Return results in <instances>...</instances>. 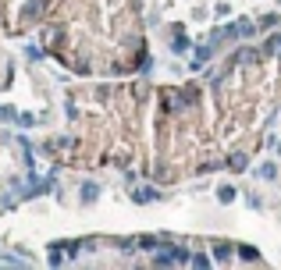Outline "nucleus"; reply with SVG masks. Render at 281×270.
I'll return each instance as SVG.
<instances>
[{"label":"nucleus","mask_w":281,"mask_h":270,"mask_svg":"<svg viewBox=\"0 0 281 270\" xmlns=\"http://www.w3.org/2000/svg\"><path fill=\"white\" fill-rule=\"evenodd\" d=\"M235 253H239L246 263H260V249H256V245H239Z\"/></svg>","instance_id":"obj_6"},{"label":"nucleus","mask_w":281,"mask_h":270,"mask_svg":"<svg viewBox=\"0 0 281 270\" xmlns=\"http://www.w3.org/2000/svg\"><path fill=\"white\" fill-rule=\"evenodd\" d=\"M153 263H157V267H171V263H178V260H175V245H171V249H164L160 256H153Z\"/></svg>","instance_id":"obj_8"},{"label":"nucleus","mask_w":281,"mask_h":270,"mask_svg":"<svg viewBox=\"0 0 281 270\" xmlns=\"http://www.w3.org/2000/svg\"><path fill=\"white\" fill-rule=\"evenodd\" d=\"M0 121H18V114H14V107H7V103H0Z\"/></svg>","instance_id":"obj_13"},{"label":"nucleus","mask_w":281,"mask_h":270,"mask_svg":"<svg viewBox=\"0 0 281 270\" xmlns=\"http://www.w3.org/2000/svg\"><path fill=\"white\" fill-rule=\"evenodd\" d=\"M278 4H281V0H278Z\"/></svg>","instance_id":"obj_17"},{"label":"nucleus","mask_w":281,"mask_h":270,"mask_svg":"<svg viewBox=\"0 0 281 270\" xmlns=\"http://www.w3.org/2000/svg\"><path fill=\"white\" fill-rule=\"evenodd\" d=\"M260 50H264V54H271V57H274V54H281V32H274V36L260 47Z\"/></svg>","instance_id":"obj_7"},{"label":"nucleus","mask_w":281,"mask_h":270,"mask_svg":"<svg viewBox=\"0 0 281 270\" xmlns=\"http://www.w3.org/2000/svg\"><path fill=\"white\" fill-rule=\"evenodd\" d=\"M192 267H210L213 263V256H203V253H192V260H189Z\"/></svg>","instance_id":"obj_12"},{"label":"nucleus","mask_w":281,"mask_h":270,"mask_svg":"<svg viewBox=\"0 0 281 270\" xmlns=\"http://www.w3.org/2000/svg\"><path fill=\"white\" fill-rule=\"evenodd\" d=\"M235 196H239V192H235L231 185H221V189H217V202H235Z\"/></svg>","instance_id":"obj_10"},{"label":"nucleus","mask_w":281,"mask_h":270,"mask_svg":"<svg viewBox=\"0 0 281 270\" xmlns=\"http://www.w3.org/2000/svg\"><path fill=\"white\" fill-rule=\"evenodd\" d=\"M256 25H260V32H271L274 25H281V14H264V18H260Z\"/></svg>","instance_id":"obj_9"},{"label":"nucleus","mask_w":281,"mask_h":270,"mask_svg":"<svg viewBox=\"0 0 281 270\" xmlns=\"http://www.w3.org/2000/svg\"><path fill=\"white\" fill-rule=\"evenodd\" d=\"M18 125H21V128H32V125H36V114H18Z\"/></svg>","instance_id":"obj_15"},{"label":"nucleus","mask_w":281,"mask_h":270,"mask_svg":"<svg viewBox=\"0 0 281 270\" xmlns=\"http://www.w3.org/2000/svg\"><path fill=\"white\" fill-rule=\"evenodd\" d=\"M132 199H136V202H157V199H160V192H157L153 185H139V189L132 192Z\"/></svg>","instance_id":"obj_1"},{"label":"nucleus","mask_w":281,"mask_h":270,"mask_svg":"<svg viewBox=\"0 0 281 270\" xmlns=\"http://www.w3.org/2000/svg\"><path fill=\"white\" fill-rule=\"evenodd\" d=\"M228 171H235V174L249 171V156H246V153H231V156H228Z\"/></svg>","instance_id":"obj_2"},{"label":"nucleus","mask_w":281,"mask_h":270,"mask_svg":"<svg viewBox=\"0 0 281 270\" xmlns=\"http://www.w3.org/2000/svg\"><path fill=\"white\" fill-rule=\"evenodd\" d=\"M25 57H29V61H43V50H39V47H32V43H29V47H25Z\"/></svg>","instance_id":"obj_14"},{"label":"nucleus","mask_w":281,"mask_h":270,"mask_svg":"<svg viewBox=\"0 0 281 270\" xmlns=\"http://www.w3.org/2000/svg\"><path fill=\"white\" fill-rule=\"evenodd\" d=\"M231 253H235V249H231L228 242H213V263H228Z\"/></svg>","instance_id":"obj_4"},{"label":"nucleus","mask_w":281,"mask_h":270,"mask_svg":"<svg viewBox=\"0 0 281 270\" xmlns=\"http://www.w3.org/2000/svg\"><path fill=\"white\" fill-rule=\"evenodd\" d=\"M260 178L274 182V178H278V164H260Z\"/></svg>","instance_id":"obj_11"},{"label":"nucleus","mask_w":281,"mask_h":270,"mask_svg":"<svg viewBox=\"0 0 281 270\" xmlns=\"http://www.w3.org/2000/svg\"><path fill=\"white\" fill-rule=\"evenodd\" d=\"M78 192H82V202H96L100 199V185H96V182H82Z\"/></svg>","instance_id":"obj_5"},{"label":"nucleus","mask_w":281,"mask_h":270,"mask_svg":"<svg viewBox=\"0 0 281 270\" xmlns=\"http://www.w3.org/2000/svg\"><path fill=\"white\" fill-rule=\"evenodd\" d=\"M246 206H249V210H260V196H256V192H253V196H249V199H246Z\"/></svg>","instance_id":"obj_16"},{"label":"nucleus","mask_w":281,"mask_h":270,"mask_svg":"<svg viewBox=\"0 0 281 270\" xmlns=\"http://www.w3.org/2000/svg\"><path fill=\"white\" fill-rule=\"evenodd\" d=\"M256 32H260V25H256L253 18H239V36H242V39H253Z\"/></svg>","instance_id":"obj_3"}]
</instances>
